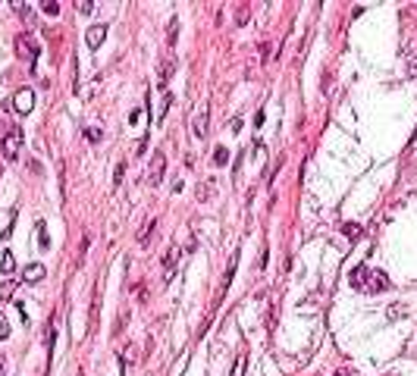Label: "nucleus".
<instances>
[{
    "label": "nucleus",
    "instance_id": "f8f14e48",
    "mask_svg": "<svg viewBox=\"0 0 417 376\" xmlns=\"http://www.w3.org/2000/svg\"><path fill=\"white\" fill-rule=\"evenodd\" d=\"M154 229H157V220H151L148 226H144V232H138V245H141V248H148V245H151V235H154Z\"/></svg>",
    "mask_w": 417,
    "mask_h": 376
},
{
    "label": "nucleus",
    "instance_id": "39448f33",
    "mask_svg": "<svg viewBox=\"0 0 417 376\" xmlns=\"http://www.w3.org/2000/svg\"><path fill=\"white\" fill-rule=\"evenodd\" d=\"M19 148H22V132L19 129H10L7 138H4V157L16 160V157H19Z\"/></svg>",
    "mask_w": 417,
    "mask_h": 376
},
{
    "label": "nucleus",
    "instance_id": "412c9836",
    "mask_svg": "<svg viewBox=\"0 0 417 376\" xmlns=\"http://www.w3.org/2000/svg\"><path fill=\"white\" fill-rule=\"evenodd\" d=\"M41 10H44L47 16H57V13H60V4H53V0H44V4H41Z\"/></svg>",
    "mask_w": 417,
    "mask_h": 376
},
{
    "label": "nucleus",
    "instance_id": "9b49d317",
    "mask_svg": "<svg viewBox=\"0 0 417 376\" xmlns=\"http://www.w3.org/2000/svg\"><path fill=\"white\" fill-rule=\"evenodd\" d=\"M173 73H176V60L170 57V60H163V66H160V82L167 85V82L173 79Z\"/></svg>",
    "mask_w": 417,
    "mask_h": 376
},
{
    "label": "nucleus",
    "instance_id": "393cba45",
    "mask_svg": "<svg viewBox=\"0 0 417 376\" xmlns=\"http://www.w3.org/2000/svg\"><path fill=\"white\" fill-rule=\"evenodd\" d=\"M176 31H179V19H173V25H170V38H167L170 44H176Z\"/></svg>",
    "mask_w": 417,
    "mask_h": 376
},
{
    "label": "nucleus",
    "instance_id": "5701e85b",
    "mask_svg": "<svg viewBox=\"0 0 417 376\" xmlns=\"http://www.w3.org/2000/svg\"><path fill=\"white\" fill-rule=\"evenodd\" d=\"M235 22H239V25L248 22V7H239V13H235Z\"/></svg>",
    "mask_w": 417,
    "mask_h": 376
},
{
    "label": "nucleus",
    "instance_id": "0eeeda50",
    "mask_svg": "<svg viewBox=\"0 0 417 376\" xmlns=\"http://www.w3.org/2000/svg\"><path fill=\"white\" fill-rule=\"evenodd\" d=\"M104 38H107V25H91L85 31V44L91 47V50H98L101 44H104Z\"/></svg>",
    "mask_w": 417,
    "mask_h": 376
},
{
    "label": "nucleus",
    "instance_id": "aec40b11",
    "mask_svg": "<svg viewBox=\"0 0 417 376\" xmlns=\"http://www.w3.org/2000/svg\"><path fill=\"white\" fill-rule=\"evenodd\" d=\"M76 10H79V13H85V16H91V13H94V0H79V4H76Z\"/></svg>",
    "mask_w": 417,
    "mask_h": 376
},
{
    "label": "nucleus",
    "instance_id": "c756f323",
    "mask_svg": "<svg viewBox=\"0 0 417 376\" xmlns=\"http://www.w3.org/2000/svg\"><path fill=\"white\" fill-rule=\"evenodd\" d=\"M336 376H351V373L348 370H336Z\"/></svg>",
    "mask_w": 417,
    "mask_h": 376
},
{
    "label": "nucleus",
    "instance_id": "bb28decb",
    "mask_svg": "<svg viewBox=\"0 0 417 376\" xmlns=\"http://www.w3.org/2000/svg\"><path fill=\"white\" fill-rule=\"evenodd\" d=\"M245 373V357H239V361H235V373L232 376H242Z\"/></svg>",
    "mask_w": 417,
    "mask_h": 376
},
{
    "label": "nucleus",
    "instance_id": "4468645a",
    "mask_svg": "<svg viewBox=\"0 0 417 376\" xmlns=\"http://www.w3.org/2000/svg\"><path fill=\"white\" fill-rule=\"evenodd\" d=\"M13 7L19 10V16H22V22H25V25H35V13H31L28 4H13Z\"/></svg>",
    "mask_w": 417,
    "mask_h": 376
},
{
    "label": "nucleus",
    "instance_id": "a878e982",
    "mask_svg": "<svg viewBox=\"0 0 417 376\" xmlns=\"http://www.w3.org/2000/svg\"><path fill=\"white\" fill-rule=\"evenodd\" d=\"M408 76H411V79L417 76V57H411V60H408Z\"/></svg>",
    "mask_w": 417,
    "mask_h": 376
},
{
    "label": "nucleus",
    "instance_id": "2eb2a0df",
    "mask_svg": "<svg viewBox=\"0 0 417 376\" xmlns=\"http://www.w3.org/2000/svg\"><path fill=\"white\" fill-rule=\"evenodd\" d=\"M210 194H213V182H201V185H198V194H195V198L204 204V201H210Z\"/></svg>",
    "mask_w": 417,
    "mask_h": 376
},
{
    "label": "nucleus",
    "instance_id": "f257e3e1",
    "mask_svg": "<svg viewBox=\"0 0 417 376\" xmlns=\"http://www.w3.org/2000/svg\"><path fill=\"white\" fill-rule=\"evenodd\" d=\"M16 53H19L22 60L35 63L41 50H38V44H35V38H31V35H19V38H16Z\"/></svg>",
    "mask_w": 417,
    "mask_h": 376
},
{
    "label": "nucleus",
    "instance_id": "a211bd4d",
    "mask_svg": "<svg viewBox=\"0 0 417 376\" xmlns=\"http://www.w3.org/2000/svg\"><path fill=\"white\" fill-rule=\"evenodd\" d=\"M226 160H229V151L220 145V148L213 151V166H226Z\"/></svg>",
    "mask_w": 417,
    "mask_h": 376
},
{
    "label": "nucleus",
    "instance_id": "cd10ccee",
    "mask_svg": "<svg viewBox=\"0 0 417 376\" xmlns=\"http://www.w3.org/2000/svg\"><path fill=\"white\" fill-rule=\"evenodd\" d=\"M270 53H273V50H270V44H261V60H264V63L270 60Z\"/></svg>",
    "mask_w": 417,
    "mask_h": 376
},
{
    "label": "nucleus",
    "instance_id": "1a4fd4ad",
    "mask_svg": "<svg viewBox=\"0 0 417 376\" xmlns=\"http://www.w3.org/2000/svg\"><path fill=\"white\" fill-rule=\"evenodd\" d=\"M44 273H47V270H44V263H28L25 270H22V279H25V282H41Z\"/></svg>",
    "mask_w": 417,
    "mask_h": 376
},
{
    "label": "nucleus",
    "instance_id": "9d476101",
    "mask_svg": "<svg viewBox=\"0 0 417 376\" xmlns=\"http://www.w3.org/2000/svg\"><path fill=\"white\" fill-rule=\"evenodd\" d=\"M367 266H355V273H351V289H361L364 292V282H367Z\"/></svg>",
    "mask_w": 417,
    "mask_h": 376
},
{
    "label": "nucleus",
    "instance_id": "ddd939ff",
    "mask_svg": "<svg viewBox=\"0 0 417 376\" xmlns=\"http://www.w3.org/2000/svg\"><path fill=\"white\" fill-rule=\"evenodd\" d=\"M16 270V257L10 254V251H4V257H0V273H4V276H10Z\"/></svg>",
    "mask_w": 417,
    "mask_h": 376
},
{
    "label": "nucleus",
    "instance_id": "f03ea898",
    "mask_svg": "<svg viewBox=\"0 0 417 376\" xmlns=\"http://www.w3.org/2000/svg\"><path fill=\"white\" fill-rule=\"evenodd\" d=\"M191 132H195V138H207V132H210V110H207V100L198 107L195 122H191Z\"/></svg>",
    "mask_w": 417,
    "mask_h": 376
},
{
    "label": "nucleus",
    "instance_id": "f3484780",
    "mask_svg": "<svg viewBox=\"0 0 417 376\" xmlns=\"http://www.w3.org/2000/svg\"><path fill=\"white\" fill-rule=\"evenodd\" d=\"M342 232H345L348 238H361V235H364V229H361L358 223H342Z\"/></svg>",
    "mask_w": 417,
    "mask_h": 376
},
{
    "label": "nucleus",
    "instance_id": "c85d7f7f",
    "mask_svg": "<svg viewBox=\"0 0 417 376\" xmlns=\"http://www.w3.org/2000/svg\"><path fill=\"white\" fill-rule=\"evenodd\" d=\"M10 295H13V285H10V282L0 285V298H10Z\"/></svg>",
    "mask_w": 417,
    "mask_h": 376
},
{
    "label": "nucleus",
    "instance_id": "6ab92c4d",
    "mask_svg": "<svg viewBox=\"0 0 417 376\" xmlns=\"http://www.w3.org/2000/svg\"><path fill=\"white\" fill-rule=\"evenodd\" d=\"M35 232H38V245H41V248H50V238H47V229H44V223H38V226H35Z\"/></svg>",
    "mask_w": 417,
    "mask_h": 376
},
{
    "label": "nucleus",
    "instance_id": "7ed1b4c3",
    "mask_svg": "<svg viewBox=\"0 0 417 376\" xmlns=\"http://www.w3.org/2000/svg\"><path fill=\"white\" fill-rule=\"evenodd\" d=\"M31 107H35V91L31 88H19V91L13 94V110L19 116H25V113H31Z\"/></svg>",
    "mask_w": 417,
    "mask_h": 376
},
{
    "label": "nucleus",
    "instance_id": "423d86ee",
    "mask_svg": "<svg viewBox=\"0 0 417 376\" xmlns=\"http://www.w3.org/2000/svg\"><path fill=\"white\" fill-rule=\"evenodd\" d=\"M163 166H167V154H163V151H154L151 169H148V182H151V185H160V182H163Z\"/></svg>",
    "mask_w": 417,
    "mask_h": 376
},
{
    "label": "nucleus",
    "instance_id": "b1692460",
    "mask_svg": "<svg viewBox=\"0 0 417 376\" xmlns=\"http://www.w3.org/2000/svg\"><path fill=\"white\" fill-rule=\"evenodd\" d=\"M85 138L88 141H101V129H85Z\"/></svg>",
    "mask_w": 417,
    "mask_h": 376
},
{
    "label": "nucleus",
    "instance_id": "4be33fe9",
    "mask_svg": "<svg viewBox=\"0 0 417 376\" xmlns=\"http://www.w3.org/2000/svg\"><path fill=\"white\" fill-rule=\"evenodd\" d=\"M4 338H10V323H7V317L0 314V342H4Z\"/></svg>",
    "mask_w": 417,
    "mask_h": 376
},
{
    "label": "nucleus",
    "instance_id": "20e7f679",
    "mask_svg": "<svg viewBox=\"0 0 417 376\" xmlns=\"http://www.w3.org/2000/svg\"><path fill=\"white\" fill-rule=\"evenodd\" d=\"M389 276L383 273V270H370L367 273V282H364V292H373V295H379V292H386L389 289Z\"/></svg>",
    "mask_w": 417,
    "mask_h": 376
},
{
    "label": "nucleus",
    "instance_id": "dca6fc26",
    "mask_svg": "<svg viewBox=\"0 0 417 376\" xmlns=\"http://www.w3.org/2000/svg\"><path fill=\"white\" fill-rule=\"evenodd\" d=\"M235 263H239V254H235V257L229 260V266H226V276H223V289H220V295L229 289V282H232V273H235Z\"/></svg>",
    "mask_w": 417,
    "mask_h": 376
},
{
    "label": "nucleus",
    "instance_id": "7c9ffc66",
    "mask_svg": "<svg viewBox=\"0 0 417 376\" xmlns=\"http://www.w3.org/2000/svg\"><path fill=\"white\" fill-rule=\"evenodd\" d=\"M0 376H4V361H0Z\"/></svg>",
    "mask_w": 417,
    "mask_h": 376
},
{
    "label": "nucleus",
    "instance_id": "6e6552de",
    "mask_svg": "<svg viewBox=\"0 0 417 376\" xmlns=\"http://www.w3.org/2000/svg\"><path fill=\"white\" fill-rule=\"evenodd\" d=\"M176 263H179V248H176V245H170V251L163 254V276H167V279L176 273Z\"/></svg>",
    "mask_w": 417,
    "mask_h": 376
}]
</instances>
